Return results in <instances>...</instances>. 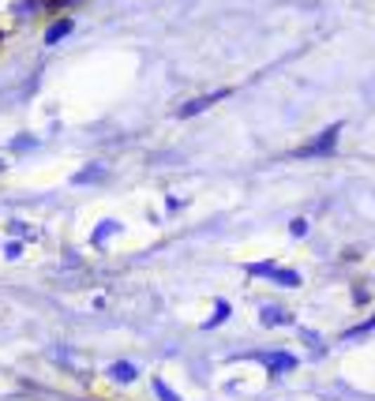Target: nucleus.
Returning <instances> with one entry per match:
<instances>
[{"label": "nucleus", "instance_id": "f257e3e1", "mask_svg": "<svg viewBox=\"0 0 375 401\" xmlns=\"http://www.w3.org/2000/svg\"><path fill=\"white\" fill-rule=\"evenodd\" d=\"M334 139H338V128H327V132L319 135L315 143H308V147L301 150V154H304V158H312V154H330V147H334Z\"/></svg>", "mask_w": 375, "mask_h": 401}, {"label": "nucleus", "instance_id": "f03ea898", "mask_svg": "<svg viewBox=\"0 0 375 401\" xmlns=\"http://www.w3.org/2000/svg\"><path fill=\"white\" fill-rule=\"evenodd\" d=\"M68 30H72V23H57V27L49 30V41H57L60 34H68Z\"/></svg>", "mask_w": 375, "mask_h": 401}]
</instances>
